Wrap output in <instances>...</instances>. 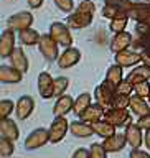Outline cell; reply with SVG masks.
<instances>
[{
  "mask_svg": "<svg viewBox=\"0 0 150 158\" xmlns=\"http://www.w3.org/2000/svg\"><path fill=\"white\" fill-rule=\"evenodd\" d=\"M69 30L71 28L68 27V23H63V22H53L49 25V35L64 48H69L73 44V36Z\"/></svg>",
  "mask_w": 150,
  "mask_h": 158,
  "instance_id": "cell-1",
  "label": "cell"
},
{
  "mask_svg": "<svg viewBox=\"0 0 150 158\" xmlns=\"http://www.w3.org/2000/svg\"><path fill=\"white\" fill-rule=\"evenodd\" d=\"M58 41L54 40L51 35H41L38 41V48H40V53L43 54V58L46 61H56L59 58V53H58Z\"/></svg>",
  "mask_w": 150,
  "mask_h": 158,
  "instance_id": "cell-2",
  "label": "cell"
},
{
  "mask_svg": "<svg viewBox=\"0 0 150 158\" xmlns=\"http://www.w3.org/2000/svg\"><path fill=\"white\" fill-rule=\"evenodd\" d=\"M104 118L116 127H127L132 123V114L127 109H119V107H109L106 109V115Z\"/></svg>",
  "mask_w": 150,
  "mask_h": 158,
  "instance_id": "cell-3",
  "label": "cell"
},
{
  "mask_svg": "<svg viewBox=\"0 0 150 158\" xmlns=\"http://www.w3.org/2000/svg\"><path fill=\"white\" fill-rule=\"evenodd\" d=\"M131 0H106V5L102 8V15L109 20L127 15V10L131 7Z\"/></svg>",
  "mask_w": 150,
  "mask_h": 158,
  "instance_id": "cell-4",
  "label": "cell"
},
{
  "mask_svg": "<svg viewBox=\"0 0 150 158\" xmlns=\"http://www.w3.org/2000/svg\"><path fill=\"white\" fill-rule=\"evenodd\" d=\"M69 128V123H68V118L66 115H61V117H54L51 125H49V142L51 143H59L64 138Z\"/></svg>",
  "mask_w": 150,
  "mask_h": 158,
  "instance_id": "cell-5",
  "label": "cell"
},
{
  "mask_svg": "<svg viewBox=\"0 0 150 158\" xmlns=\"http://www.w3.org/2000/svg\"><path fill=\"white\" fill-rule=\"evenodd\" d=\"M49 142V130L48 128H35L25 140V150H36L40 147H45Z\"/></svg>",
  "mask_w": 150,
  "mask_h": 158,
  "instance_id": "cell-6",
  "label": "cell"
},
{
  "mask_svg": "<svg viewBox=\"0 0 150 158\" xmlns=\"http://www.w3.org/2000/svg\"><path fill=\"white\" fill-rule=\"evenodd\" d=\"M92 15L94 13H91V12H84V10H81V8H76L68 17L66 23H68L69 28H74V30L88 28L89 25L92 23Z\"/></svg>",
  "mask_w": 150,
  "mask_h": 158,
  "instance_id": "cell-7",
  "label": "cell"
},
{
  "mask_svg": "<svg viewBox=\"0 0 150 158\" xmlns=\"http://www.w3.org/2000/svg\"><path fill=\"white\" fill-rule=\"evenodd\" d=\"M148 44H150V23H147V22H137L135 31H134L132 46L139 48L142 51V49L147 48Z\"/></svg>",
  "mask_w": 150,
  "mask_h": 158,
  "instance_id": "cell-8",
  "label": "cell"
},
{
  "mask_svg": "<svg viewBox=\"0 0 150 158\" xmlns=\"http://www.w3.org/2000/svg\"><path fill=\"white\" fill-rule=\"evenodd\" d=\"M114 96H116V89H112L107 82L99 84V86L96 87V91H94V99H96V102L101 104L104 109L112 107Z\"/></svg>",
  "mask_w": 150,
  "mask_h": 158,
  "instance_id": "cell-9",
  "label": "cell"
},
{
  "mask_svg": "<svg viewBox=\"0 0 150 158\" xmlns=\"http://www.w3.org/2000/svg\"><path fill=\"white\" fill-rule=\"evenodd\" d=\"M81 61V51H79L78 48H64V51L59 54V58L56 59L58 63V68L61 69H68V68H73L76 66V64Z\"/></svg>",
  "mask_w": 150,
  "mask_h": 158,
  "instance_id": "cell-10",
  "label": "cell"
},
{
  "mask_svg": "<svg viewBox=\"0 0 150 158\" xmlns=\"http://www.w3.org/2000/svg\"><path fill=\"white\" fill-rule=\"evenodd\" d=\"M33 23V15L30 12H18L7 18V28L10 30H23V28H30Z\"/></svg>",
  "mask_w": 150,
  "mask_h": 158,
  "instance_id": "cell-11",
  "label": "cell"
},
{
  "mask_svg": "<svg viewBox=\"0 0 150 158\" xmlns=\"http://www.w3.org/2000/svg\"><path fill=\"white\" fill-rule=\"evenodd\" d=\"M132 41H134V36L132 33L129 31H119V33H114V36L111 40V51L112 53H121L124 49H129L132 46Z\"/></svg>",
  "mask_w": 150,
  "mask_h": 158,
  "instance_id": "cell-12",
  "label": "cell"
},
{
  "mask_svg": "<svg viewBox=\"0 0 150 158\" xmlns=\"http://www.w3.org/2000/svg\"><path fill=\"white\" fill-rule=\"evenodd\" d=\"M129 18L135 22H147L150 18V3L148 2H132L127 10Z\"/></svg>",
  "mask_w": 150,
  "mask_h": 158,
  "instance_id": "cell-13",
  "label": "cell"
},
{
  "mask_svg": "<svg viewBox=\"0 0 150 158\" xmlns=\"http://www.w3.org/2000/svg\"><path fill=\"white\" fill-rule=\"evenodd\" d=\"M116 63L121 64L122 68H131V66H137L139 63H142V54L140 51L135 49H124L121 53H116Z\"/></svg>",
  "mask_w": 150,
  "mask_h": 158,
  "instance_id": "cell-14",
  "label": "cell"
},
{
  "mask_svg": "<svg viewBox=\"0 0 150 158\" xmlns=\"http://www.w3.org/2000/svg\"><path fill=\"white\" fill-rule=\"evenodd\" d=\"M38 92L43 99L54 97V79L49 73H40L38 76Z\"/></svg>",
  "mask_w": 150,
  "mask_h": 158,
  "instance_id": "cell-15",
  "label": "cell"
},
{
  "mask_svg": "<svg viewBox=\"0 0 150 158\" xmlns=\"http://www.w3.org/2000/svg\"><path fill=\"white\" fill-rule=\"evenodd\" d=\"M15 41H17V36H15L13 30H3L2 36H0V56L2 58H10V54L13 53V49L17 48L15 46Z\"/></svg>",
  "mask_w": 150,
  "mask_h": 158,
  "instance_id": "cell-16",
  "label": "cell"
},
{
  "mask_svg": "<svg viewBox=\"0 0 150 158\" xmlns=\"http://www.w3.org/2000/svg\"><path fill=\"white\" fill-rule=\"evenodd\" d=\"M35 109V101L33 97L30 96H22L17 101V107H15V114H17V117L20 120H27V118L32 115Z\"/></svg>",
  "mask_w": 150,
  "mask_h": 158,
  "instance_id": "cell-17",
  "label": "cell"
},
{
  "mask_svg": "<svg viewBox=\"0 0 150 158\" xmlns=\"http://www.w3.org/2000/svg\"><path fill=\"white\" fill-rule=\"evenodd\" d=\"M104 115H106V109H104L101 104H97V102H94L91 104L86 110H84L81 115H79V118L84 122H88V123H94V122H99V120H102Z\"/></svg>",
  "mask_w": 150,
  "mask_h": 158,
  "instance_id": "cell-18",
  "label": "cell"
},
{
  "mask_svg": "<svg viewBox=\"0 0 150 158\" xmlns=\"http://www.w3.org/2000/svg\"><path fill=\"white\" fill-rule=\"evenodd\" d=\"M144 130L137 123H129L126 127V138H127V145H131L132 148H140L144 143Z\"/></svg>",
  "mask_w": 150,
  "mask_h": 158,
  "instance_id": "cell-19",
  "label": "cell"
},
{
  "mask_svg": "<svg viewBox=\"0 0 150 158\" xmlns=\"http://www.w3.org/2000/svg\"><path fill=\"white\" fill-rule=\"evenodd\" d=\"M104 148L107 150V153H116V152H121L124 150V147L127 145V138H126V133H114V135L104 138L102 142Z\"/></svg>",
  "mask_w": 150,
  "mask_h": 158,
  "instance_id": "cell-20",
  "label": "cell"
},
{
  "mask_svg": "<svg viewBox=\"0 0 150 158\" xmlns=\"http://www.w3.org/2000/svg\"><path fill=\"white\" fill-rule=\"evenodd\" d=\"M74 107V99L68 94H63V96L58 97V101L54 102L53 107V115L54 117H61V115H68L69 112L73 110Z\"/></svg>",
  "mask_w": 150,
  "mask_h": 158,
  "instance_id": "cell-21",
  "label": "cell"
},
{
  "mask_svg": "<svg viewBox=\"0 0 150 158\" xmlns=\"http://www.w3.org/2000/svg\"><path fill=\"white\" fill-rule=\"evenodd\" d=\"M23 73L18 71L17 68H13L12 64L7 66V64H2L0 66V81L3 84H18L22 81Z\"/></svg>",
  "mask_w": 150,
  "mask_h": 158,
  "instance_id": "cell-22",
  "label": "cell"
},
{
  "mask_svg": "<svg viewBox=\"0 0 150 158\" xmlns=\"http://www.w3.org/2000/svg\"><path fill=\"white\" fill-rule=\"evenodd\" d=\"M124 79V73H122V66L117 63H114L109 66L107 73H106V79L104 82H107L112 89H117V86L121 84V81Z\"/></svg>",
  "mask_w": 150,
  "mask_h": 158,
  "instance_id": "cell-23",
  "label": "cell"
},
{
  "mask_svg": "<svg viewBox=\"0 0 150 158\" xmlns=\"http://www.w3.org/2000/svg\"><path fill=\"white\" fill-rule=\"evenodd\" d=\"M132 110L134 115L137 117H142V115H147L150 114V102L145 101V97H140V96H134L131 97V107H129Z\"/></svg>",
  "mask_w": 150,
  "mask_h": 158,
  "instance_id": "cell-24",
  "label": "cell"
},
{
  "mask_svg": "<svg viewBox=\"0 0 150 158\" xmlns=\"http://www.w3.org/2000/svg\"><path fill=\"white\" fill-rule=\"evenodd\" d=\"M0 133H2V137H7L13 142L20 137L18 125L15 123V120H12V118H8V117L0 120Z\"/></svg>",
  "mask_w": 150,
  "mask_h": 158,
  "instance_id": "cell-25",
  "label": "cell"
},
{
  "mask_svg": "<svg viewBox=\"0 0 150 158\" xmlns=\"http://www.w3.org/2000/svg\"><path fill=\"white\" fill-rule=\"evenodd\" d=\"M8 59H10V64H12L13 68H17L18 71H22V73L28 71V58H27V54H25V51L22 48H15Z\"/></svg>",
  "mask_w": 150,
  "mask_h": 158,
  "instance_id": "cell-26",
  "label": "cell"
},
{
  "mask_svg": "<svg viewBox=\"0 0 150 158\" xmlns=\"http://www.w3.org/2000/svg\"><path fill=\"white\" fill-rule=\"evenodd\" d=\"M69 130H71V133L74 137H79V138H86V137H91L92 133H94V128L91 123H88V122H84V120H76V122H73L71 125H69Z\"/></svg>",
  "mask_w": 150,
  "mask_h": 158,
  "instance_id": "cell-27",
  "label": "cell"
},
{
  "mask_svg": "<svg viewBox=\"0 0 150 158\" xmlns=\"http://www.w3.org/2000/svg\"><path fill=\"white\" fill-rule=\"evenodd\" d=\"M127 79L132 81L134 84H137L140 81H150V66H147V64L134 66V69L127 74Z\"/></svg>",
  "mask_w": 150,
  "mask_h": 158,
  "instance_id": "cell-28",
  "label": "cell"
},
{
  "mask_svg": "<svg viewBox=\"0 0 150 158\" xmlns=\"http://www.w3.org/2000/svg\"><path fill=\"white\" fill-rule=\"evenodd\" d=\"M40 38H41V35H40L36 30H33L32 27L30 28H23L18 31V41L22 44H27V46H33V44H38Z\"/></svg>",
  "mask_w": 150,
  "mask_h": 158,
  "instance_id": "cell-29",
  "label": "cell"
},
{
  "mask_svg": "<svg viewBox=\"0 0 150 158\" xmlns=\"http://www.w3.org/2000/svg\"><path fill=\"white\" fill-rule=\"evenodd\" d=\"M92 128H94V133L96 135H99L101 138H107V137H111L116 133V125H112V123H109L106 118H102V120H99V122H94L91 123Z\"/></svg>",
  "mask_w": 150,
  "mask_h": 158,
  "instance_id": "cell-30",
  "label": "cell"
},
{
  "mask_svg": "<svg viewBox=\"0 0 150 158\" xmlns=\"http://www.w3.org/2000/svg\"><path fill=\"white\" fill-rule=\"evenodd\" d=\"M92 104V97L89 92H83L79 94V96L76 97V101H74V107H73V112L76 114V115L79 117L81 114L86 110V109Z\"/></svg>",
  "mask_w": 150,
  "mask_h": 158,
  "instance_id": "cell-31",
  "label": "cell"
},
{
  "mask_svg": "<svg viewBox=\"0 0 150 158\" xmlns=\"http://www.w3.org/2000/svg\"><path fill=\"white\" fill-rule=\"evenodd\" d=\"M129 15H121V17H116L111 20V23H109V28L112 30L114 33H119V31H124L129 23Z\"/></svg>",
  "mask_w": 150,
  "mask_h": 158,
  "instance_id": "cell-32",
  "label": "cell"
},
{
  "mask_svg": "<svg viewBox=\"0 0 150 158\" xmlns=\"http://www.w3.org/2000/svg\"><path fill=\"white\" fill-rule=\"evenodd\" d=\"M13 150H15L13 140H10L7 137L0 138V155H2V158H10L13 155Z\"/></svg>",
  "mask_w": 150,
  "mask_h": 158,
  "instance_id": "cell-33",
  "label": "cell"
},
{
  "mask_svg": "<svg viewBox=\"0 0 150 158\" xmlns=\"http://www.w3.org/2000/svg\"><path fill=\"white\" fill-rule=\"evenodd\" d=\"M69 86V79L64 77V76H59V77H54V97H59L66 92V89Z\"/></svg>",
  "mask_w": 150,
  "mask_h": 158,
  "instance_id": "cell-34",
  "label": "cell"
},
{
  "mask_svg": "<svg viewBox=\"0 0 150 158\" xmlns=\"http://www.w3.org/2000/svg\"><path fill=\"white\" fill-rule=\"evenodd\" d=\"M15 107H17V104H13V101H10V99L0 101V118H7Z\"/></svg>",
  "mask_w": 150,
  "mask_h": 158,
  "instance_id": "cell-35",
  "label": "cell"
},
{
  "mask_svg": "<svg viewBox=\"0 0 150 158\" xmlns=\"http://www.w3.org/2000/svg\"><path fill=\"white\" fill-rule=\"evenodd\" d=\"M131 97L132 96H126V94H117L114 96V102L112 107H119V109H129L131 107Z\"/></svg>",
  "mask_w": 150,
  "mask_h": 158,
  "instance_id": "cell-36",
  "label": "cell"
},
{
  "mask_svg": "<svg viewBox=\"0 0 150 158\" xmlns=\"http://www.w3.org/2000/svg\"><path fill=\"white\" fill-rule=\"evenodd\" d=\"M134 94L140 97H148L150 94V81H140L134 84Z\"/></svg>",
  "mask_w": 150,
  "mask_h": 158,
  "instance_id": "cell-37",
  "label": "cell"
},
{
  "mask_svg": "<svg viewBox=\"0 0 150 158\" xmlns=\"http://www.w3.org/2000/svg\"><path fill=\"white\" fill-rule=\"evenodd\" d=\"M116 92L117 94H126V96H132V92H134V82L132 81H129V79H122L121 84L117 86L116 89Z\"/></svg>",
  "mask_w": 150,
  "mask_h": 158,
  "instance_id": "cell-38",
  "label": "cell"
},
{
  "mask_svg": "<svg viewBox=\"0 0 150 158\" xmlns=\"http://www.w3.org/2000/svg\"><path fill=\"white\" fill-rule=\"evenodd\" d=\"M89 152H91V158H107V150L102 143H92Z\"/></svg>",
  "mask_w": 150,
  "mask_h": 158,
  "instance_id": "cell-39",
  "label": "cell"
},
{
  "mask_svg": "<svg viewBox=\"0 0 150 158\" xmlns=\"http://www.w3.org/2000/svg\"><path fill=\"white\" fill-rule=\"evenodd\" d=\"M53 3L61 10L64 13H71L73 8H74V2L73 0H53Z\"/></svg>",
  "mask_w": 150,
  "mask_h": 158,
  "instance_id": "cell-40",
  "label": "cell"
},
{
  "mask_svg": "<svg viewBox=\"0 0 150 158\" xmlns=\"http://www.w3.org/2000/svg\"><path fill=\"white\" fill-rule=\"evenodd\" d=\"M137 125L140 127L142 130H150V114H147V115H142V117H139Z\"/></svg>",
  "mask_w": 150,
  "mask_h": 158,
  "instance_id": "cell-41",
  "label": "cell"
},
{
  "mask_svg": "<svg viewBox=\"0 0 150 158\" xmlns=\"http://www.w3.org/2000/svg\"><path fill=\"white\" fill-rule=\"evenodd\" d=\"M129 158H150V155L147 152L140 150V148H132L131 155H129Z\"/></svg>",
  "mask_w": 150,
  "mask_h": 158,
  "instance_id": "cell-42",
  "label": "cell"
},
{
  "mask_svg": "<svg viewBox=\"0 0 150 158\" xmlns=\"http://www.w3.org/2000/svg\"><path fill=\"white\" fill-rule=\"evenodd\" d=\"M71 158H91V152H89L88 148H78V150L73 153Z\"/></svg>",
  "mask_w": 150,
  "mask_h": 158,
  "instance_id": "cell-43",
  "label": "cell"
},
{
  "mask_svg": "<svg viewBox=\"0 0 150 158\" xmlns=\"http://www.w3.org/2000/svg\"><path fill=\"white\" fill-rule=\"evenodd\" d=\"M140 54H142V63H144V64H147V66H150V44H148L147 48H144V49H142Z\"/></svg>",
  "mask_w": 150,
  "mask_h": 158,
  "instance_id": "cell-44",
  "label": "cell"
},
{
  "mask_svg": "<svg viewBox=\"0 0 150 158\" xmlns=\"http://www.w3.org/2000/svg\"><path fill=\"white\" fill-rule=\"evenodd\" d=\"M27 2H28V5H30V8L36 10V8H40V7L43 5L45 0H27Z\"/></svg>",
  "mask_w": 150,
  "mask_h": 158,
  "instance_id": "cell-45",
  "label": "cell"
},
{
  "mask_svg": "<svg viewBox=\"0 0 150 158\" xmlns=\"http://www.w3.org/2000/svg\"><path fill=\"white\" fill-rule=\"evenodd\" d=\"M144 142H145V147L150 150V130H145V137H144Z\"/></svg>",
  "mask_w": 150,
  "mask_h": 158,
  "instance_id": "cell-46",
  "label": "cell"
},
{
  "mask_svg": "<svg viewBox=\"0 0 150 158\" xmlns=\"http://www.w3.org/2000/svg\"><path fill=\"white\" fill-rule=\"evenodd\" d=\"M147 99H148V102H150V94H148V97H147Z\"/></svg>",
  "mask_w": 150,
  "mask_h": 158,
  "instance_id": "cell-47",
  "label": "cell"
},
{
  "mask_svg": "<svg viewBox=\"0 0 150 158\" xmlns=\"http://www.w3.org/2000/svg\"><path fill=\"white\" fill-rule=\"evenodd\" d=\"M145 2H148V3H150V0H145Z\"/></svg>",
  "mask_w": 150,
  "mask_h": 158,
  "instance_id": "cell-48",
  "label": "cell"
}]
</instances>
